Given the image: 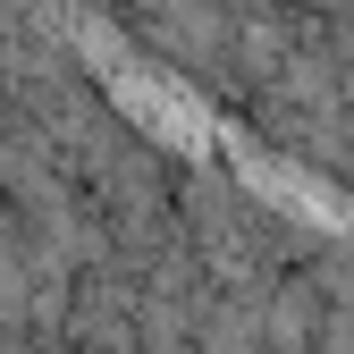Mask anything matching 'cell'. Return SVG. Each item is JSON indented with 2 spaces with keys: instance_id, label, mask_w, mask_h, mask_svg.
<instances>
[{
  "instance_id": "obj_1",
  "label": "cell",
  "mask_w": 354,
  "mask_h": 354,
  "mask_svg": "<svg viewBox=\"0 0 354 354\" xmlns=\"http://www.w3.org/2000/svg\"><path fill=\"white\" fill-rule=\"evenodd\" d=\"M118 93H127V110H136L144 127H160L169 144H203V102L186 93V84H160L144 68H118Z\"/></svg>"
}]
</instances>
